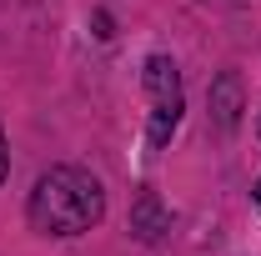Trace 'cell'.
Returning a JSON list of instances; mask_svg holds the SVG:
<instances>
[{
    "label": "cell",
    "mask_w": 261,
    "mask_h": 256,
    "mask_svg": "<svg viewBox=\"0 0 261 256\" xmlns=\"http://www.w3.org/2000/svg\"><path fill=\"white\" fill-rule=\"evenodd\" d=\"M25 216H31V226L40 236H81L106 216V191L81 166H50L31 186Z\"/></svg>",
    "instance_id": "1"
},
{
    "label": "cell",
    "mask_w": 261,
    "mask_h": 256,
    "mask_svg": "<svg viewBox=\"0 0 261 256\" xmlns=\"http://www.w3.org/2000/svg\"><path fill=\"white\" fill-rule=\"evenodd\" d=\"M141 81H146V96H151V146H166L171 131L181 126V111H186V91H181V70L171 56H151L141 65Z\"/></svg>",
    "instance_id": "2"
},
{
    "label": "cell",
    "mask_w": 261,
    "mask_h": 256,
    "mask_svg": "<svg viewBox=\"0 0 261 256\" xmlns=\"http://www.w3.org/2000/svg\"><path fill=\"white\" fill-rule=\"evenodd\" d=\"M211 111H216V121H221V131L236 126V116H241V86H236V75H221L216 86H211Z\"/></svg>",
    "instance_id": "3"
},
{
    "label": "cell",
    "mask_w": 261,
    "mask_h": 256,
    "mask_svg": "<svg viewBox=\"0 0 261 256\" xmlns=\"http://www.w3.org/2000/svg\"><path fill=\"white\" fill-rule=\"evenodd\" d=\"M141 236H146V241H156V236H161V216H156V196H141Z\"/></svg>",
    "instance_id": "4"
},
{
    "label": "cell",
    "mask_w": 261,
    "mask_h": 256,
    "mask_svg": "<svg viewBox=\"0 0 261 256\" xmlns=\"http://www.w3.org/2000/svg\"><path fill=\"white\" fill-rule=\"evenodd\" d=\"M5 171H10V146H5V131H0V181H5Z\"/></svg>",
    "instance_id": "5"
},
{
    "label": "cell",
    "mask_w": 261,
    "mask_h": 256,
    "mask_svg": "<svg viewBox=\"0 0 261 256\" xmlns=\"http://www.w3.org/2000/svg\"><path fill=\"white\" fill-rule=\"evenodd\" d=\"M256 206H261V181H256Z\"/></svg>",
    "instance_id": "6"
}]
</instances>
